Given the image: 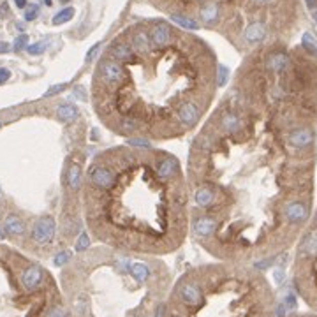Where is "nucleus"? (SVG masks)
I'll return each mask as SVG.
<instances>
[{
  "label": "nucleus",
  "instance_id": "f257e3e1",
  "mask_svg": "<svg viewBox=\"0 0 317 317\" xmlns=\"http://www.w3.org/2000/svg\"><path fill=\"white\" fill-rule=\"evenodd\" d=\"M55 229H56L55 218L52 215H44L32 227V238L39 245H48L53 240V236H55Z\"/></svg>",
  "mask_w": 317,
  "mask_h": 317
},
{
  "label": "nucleus",
  "instance_id": "f03ea898",
  "mask_svg": "<svg viewBox=\"0 0 317 317\" xmlns=\"http://www.w3.org/2000/svg\"><path fill=\"white\" fill-rule=\"evenodd\" d=\"M101 74H103V79L107 85H120L125 78L122 63L116 62V60H104L101 63Z\"/></svg>",
  "mask_w": 317,
  "mask_h": 317
},
{
  "label": "nucleus",
  "instance_id": "7ed1b4c3",
  "mask_svg": "<svg viewBox=\"0 0 317 317\" xmlns=\"http://www.w3.org/2000/svg\"><path fill=\"white\" fill-rule=\"evenodd\" d=\"M90 180L95 187H99V189H109L115 182V176L111 173L107 167L104 166H94L90 169Z\"/></svg>",
  "mask_w": 317,
  "mask_h": 317
},
{
  "label": "nucleus",
  "instance_id": "20e7f679",
  "mask_svg": "<svg viewBox=\"0 0 317 317\" xmlns=\"http://www.w3.org/2000/svg\"><path fill=\"white\" fill-rule=\"evenodd\" d=\"M199 118V107L192 101H187L178 107V122L185 127H192Z\"/></svg>",
  "mask_w": 317,
  "mask_h": 317
},
{
  "label": "nucleus",
  "instance_id": "39448f33",
  "mask_svg": "<svg viewBox=\"0 0 317 317\" xmlns=\"http://www.w3.org/2000/svg\"><path fill=\"white\" fill-rule=\"evenodd\" d=\"M41 282H43V269H41L37 264L28 266V268L23 271V275H21V284H23L28 291L37 289L41 285Z\"/></svg>",
  "mask_w": 317,
  "mask_h": 317
},
{
  "label": "nucleus",
  "instance_id": "423d86ee",
  "mask_svg": "<svg viewBox=\"0 0 317 317\" xmlns=\"http://www.w3.org/2000/svg\"><path fill=\"white\" fill-rule=\"evenodd\" d=\"M178 294H180V298H182V301L185 303V305L196 307V305L201 303V289H199L196 284H190V282L183 284L182 287H180Z\"/></svg>",
  "mask_w": 317,
  "mask_h": 317
},
{
  "label": "nucleus",
  "instance_id": "0eeeda50",
  "mask_svg": "<svg viewBox=\"0 0 317 317\" xmlns=\"http://www.w3.org/2000/svg\"><path fill=\"white\" fill-rule=\"evenodd\" d=\"M150 41L155 48H164L171 43V28L166 23H158L152 28Z\"/></svg>",
  "mask_w": 317,
  "mask_h": 317
},
{
  "label": "nucleus",
  "instance_id": "6e6552de",
  "mask_svg": "<svg viewBox=\"0 0 317 317\" xmlns=\"http://www.w3.org/2000/svg\"><path fill=\"white\" fill-rule=\"evenodd\" d=\"M285 217H287V220L289 222H294V224H300V222L307 220V217H309V208H307L305 203H291V205H287V208H285Z\"/></svg>",
  "mask_w": 317,
  "mask_h": 317
},
{
  "label": "nucleus",
  "instance_id": "1a4fd4ad",
  "mask_svg": "<svg viewBox=\"0 0 317 317\" xmlns=\"http://www.w3.org/2000/svg\"><path fill=\"white\" fill-rule=\"evenodd\" d=\"M314 141V132L310 129H298L289 134V145H293L294 148H307L309 145H312Z\"/></svg>",
  "mask_w": 317,
  "mask_h": 317
},
{
  "label": "nucleus",
  "instance_id": "9d476101",
  "mask_svg": "<svg viewBox=\"0 0 317 317\" xmlns=\"http://www.w3.org/2000/svg\"><path fill=\"white\" fill-rule=\"evenodd\" d=\"M266 65H268V69L271 72H277V74H280V72H284L285 69L289 67V56L285 55V53H273V55L268 56V62H266Z\"/></svg>",
  "mask_w": 317,
  "mask_h": 317
},
{
  "label": "nucleus",
  "instance_id": "9b49d317",
  "mask_svg": "<svg viewBox=\"0 0 317 317\" xmlns=\"http://www.w3.org/2000/svg\"><path fill=\"white\" fill-rule=\"evenodd\" d=\"M266 37V27L263 23H259V21H256V23L249 25L245 30V41L250 44H256V43H261L263 39Z\"/></svg>",
  "mask_w": 317,
  "mask_h": 317
},
{
  "label": "nucleus",
  "instance_id": "f8f14e48",
  "mask_svg": "<svg viewBox=\"0 0 317 317\" xmlns=\"http://www.w3.org/2000/svg\"><path fill=\"white\" fill-rule=\"evenodd\" d=\"M301 254L305 258H317V229L310 231L301 243Z\"/></svg>",
  "mask_w": 317,
  "mask_h": 317
},
{
  "label": "nucleus",
  "instance_id": "ddd939ff",
  "mask_svg": "<svg viewBox=\"0 0 317 317\" xmlns=\"http://www.w3.org/2000/svg\"><path fill=\"white\" fill-rule=\"evenodd\" d=\"M194 231L198 236H210L215 231V220L210 217H201L194 222Z\"/></svg>",
  "mask_w": 317,
  "mask_h": 317
},
{
  "label": "nucleus",
  "instance_id": "4468645a",
  "mask_svg": "<svg viewBox=\"0 0 317 317\" xmlns=\"http://www.w3.org/2000/svg\"><path fill=\"white\" fill-rule=\"evenodd\" d=\"M4 227L9 234H14V236H20L25 233V224L18 215H9L4 222Z\"/></svg>",
  "mask_w": 317,
  "mask_h": 317
},
{
  "label": "nucleus",
  "instance_id": "2eb2a0df",
  "mask_svg": "<svg viewBox=\"0 0 317 317\" xmlns=\"http://www.w3.org/2000/svg\"><path fill=\"white\" fill-rule=\"evenodd\" d=\"M132 46H134V50L138 53H148L152 48L150 36H148L147 32H138V34H134V37H132Z\"/></svg>",
  "mask_w": 317,
  "mask_h": 317
},
{
  "label": "nucleus",
  "instance_id": "dca6fc26",
  "mask_svg": "<svg viewBox=\"0 0 317 317\" xmlns=\"http://www.w3.org/2000/svg\"><path fill=\"white\" fill-rule=\"evenodd\" d=\"M78 107L72 106V104H62V106L56 107V116H58L62 122L65 123H71L78 118Z\"/></svg>",
  "mask_w": 317,
  "mask_h": 317
},
{
  "label": "nucleus",
  "instance_id": "f3484780",
  "mask_svg": "<svg viewBox=\"0 0 317 317\" xmlns=\"http://www.w3.org/2000/svg\"><path fill=\"white\" fill-rule=\"evenodd\" d=\"M111 55H113V58H115L116 62H129V60H132L134 53H132L131 46L120 43L111 48Z\"/></svg>",
  "mask_w": 317,
  "mask_h": 317
},
{
  "label": "nucleus",
  "instance_id": "a211bd4d",
  "mask_svg": "<svg viewBox=\"0 0 317 317\" xmlns=\"http://www.w3.org/2000/svg\"><path fill=\"white\" fill-rule=\"evenodd\" d=\"M174 171H176V160H173V158H164L157 167V173L160 178H171Z\"/></svg>",
  "mask_w": 317,
  "mask_h": 317
},
{
  "label": "nucleus",
  "instance_id": "6ab92c4d",
  "mask_svg": "<svg viewBox=\"0 0 317 317\" xmlns=\"http://www.w3.org/2000/svg\"><path fill=\"white\" fill-rule=\"evenodd\" d=\"M213 199H215V194L211 189H199L194 196L196 205L203 206V208H205V206H210L211 203H213Z\"/></svg>",
  "mask_w": 317,
  "mask_h": 317
},
{
  "label": "nucleus",
  "instance_id": "aec40b11",
  "mask_svg": "<svg viewBox=\"0 0 317 317\" xmlns=\"http://www.w3.org/2000/svg\"><path fill=\"white\" fill-rule=\"evenodd\" d=\"M67 183L72 190H78L79 185H81V167H79L78 164H72V166L69 167Z\"/></svg>",
  "mask_w": 317,
  "mask_h": 317
},
{
  "label": "nucleus",
  "instance_id": "412c9836",
  "mask_svg": "<svg viewBox=\"0 0 317 317\" xmlns=\"http://www.w3.org/2000/svg\"><path fill=\"white\" fill-rule=\"evenodd\" d=\"M131 273L138 282H145L150 277V268L147 264H143V263H136V264L131 266Z\"/></svg>",
  "mask_w": 317,
  "mask_h": 317
},
{
  "label": "nucleus",
  "instance_id": "4be33fe9",
  "mask_svg": "<svg viewBox=\"0 0 317 317\" xmlns=\"http://www.w3.org/2000/svg\"><path fill=\"white\" fill-rule=\"evenodd\" d=\"M201 20L206 21V23H211V21L217 20V16H218V5L217 4H206L205 7H201Z\"/></svg>",
  "mask_w": 317,
  "mask_h": 317
},
{
  "label": "nucleus",
  "instance_id": "5701e85b",
  "mask_svg": "<svg viewBox=\"0 0 317 317\" xmlns=\"http://www.w3.org/2000/svg\"><path fill=\"white\" fill-rule=\"evenodd\" d=\"M222 127H224V131L227 132H236L238 129H240V118H238L236 115H233V113H227V115H224V118H222Z\"/></svg>",
  "mask_w": 317,
  "mask_h": 317
},
{
  "label": "nucleus",
  "instance_id": "b1692460",
  "mask_svg": "<svg viewBox=\"0 0 317 317\" xmlns=\"http://www.w3.org/2000/svg\"><path fill=\"white\" fill-rule=\"evenodd\" d=\"M171 20H173L174 23H178L180 27L187 28V30H198V28H199V23H196V21L190 20V18H185V16L173 14V16H171Z\"/></svg>",
  "mask_w": 317,
  "mask_h": 317
},
{
  "label": "nucleus",
  "instance_id": "393cba45",
  "mask_svg": "<svg viewBox=\"0 0 317 317\" xmlns=\"http://www.w3.org/2000/svg\"><path fill=\"white\" fill-rule=\"evenodd\" d=\"M72 16H74V7H65V9H62V11L56 12V14L53 16V25L67 23L69 20H72Z\"/></svg>",
  "mask_w": 317,
  "mask_h": 317
},
{
  "label": "nucleus",
  "instance_id": "a878e982",
  "mask_svg": "<svg viewBox=\"0 0 317 317\" xmlns=\"http://www.w3.org/2000/svg\"><path fill=\"white\" fill-rule=\"evenodd\" d=\"M301 44H303V48H305L307 52L317 53V43H316V39H314L312 34H303V37H301Z\"/></svg>",
  "mask_w": 317,
  "mask_h": 317
},
{
  "label": "nucleus",
  "instance_id": "bb28decb",
  "mask_svg": "<svg viewBox=\"0 0 317 317\" xmlns=\"http://www.w3.org/2000/svg\"><path fill=\"white\" fill-rule=\"evenodd\" d=\"M229 79V69L226 65H218L217 67V85L218 87H224Z\"/></svg>",
  "mask_w": 317,
  "mask_h": 317
},
{
  "label": "nucleus",
  "instance_id": "cd10ccee",
  "mask_svg": "<svg viewBox=\"0 0 317 317\" xmlns=\"http://www.w3.org/2000/svg\"><path fill=\"white\" fill-rule=\"evenodd\" d=\"M37 16H39V5L37 4H32L25 9V20L27 21H34Z\"/></svg>",
  "mask_w": 317,
  "mask_h": 317
},
{
  "label": "nucleus",
  "instance_id": "c85d7f7f",
  "mask_svg": "<svg viewBox=\"0 0 317 317\" xmlns=\"http://www.w3.org/2000/svg\"><path fill=\"white\" fill-rule=\"evenodd\" d=\"M46 46H48V44L44 43V41H41V43L30 44V46L27 48V52L30 53V55H41V53L46 52Z\"/></svg>",
  "mask_w": 317,
  "mask_h": 317
},
{
  "label": "nucleus",
  "instance_id": "c756f323",
  "mask_svg": "<svg viewBox=\"0 0 317 317\" xmlns=\"http://www.w3.org/2000/svg\"><path fill=\"white\" fill-rule=\"evenodd\" d=\"M88 245H90V238H88L87 233H83L78 238V242H76V250H78V252H83V250L88 249Z\"/></svg>",
  "mask_w": 317,
  "mask_h": 317
},
{
  "label": "nucleus",
  "instance_id": "7c9ffc66",
  "mask_svg": "<svg viewBox=\"0 0 317 317\" xmlns=\"http://www.w3.org/2000/svg\"><path fill=\"white\" fill-rule=\"evenodd\" d=\"M69 259H71V252H69V250H63V252H58L56 254V258H55V266H63L65 264V263L69 261Z\"/></svg>",
  "mask_w": 317,
  "mask_h": 317
},
{
  "label": "nucleus",
  "instance_id": "2f4dec72",
  "mask_svg": "<svg viewBox=\"0 0 317 317\" xmlns=\"http://www.w3.org/2000/svg\"><path fill=\"white\" fill-rule=\"evenodd\" d=\"M23 48H28V36L21 34V36L16 37V41H14V50H16V52H21Z\"/></svg>",
  "mask_w": 317,
  "mask_h": 317
},
{
  "label": "nucleus",
  "instance_id": "473e14b6",
  "mask_svg": "<svg viewBox=\"0 0 317 317\" xmlns=\"http://www.w3.org/2000/svg\"><path fill=\"white\" fill-rule=\"evenodd\" d=\"M48 317H67V312L63 307H53L50 312H48Z\"/></svg>",
  "mask_w": 317,
  "mask_h": 317
},
{
  "label": "nucleus",
  "instance_id": "72a5a7b5",
  "mask_svg": "<svg viewBox=\"0 0 317 317\" xmlns=\"http://www.w3.org/2000/svg\"><path fill=\"white\" fill-rule=\"evenodd\" d=\"M67 87V85L65 83H60V85H55V87H52L50 88V90L46 92V94H44V97H52V95H56V94H60V92L63 90V88Z\"/></svg>",
  "mask_w": 317,
  "mask_h": 317
},
{
  "label": "nucleus",
  "instance_id": "f704fd0d",
  "mask_svg": "<svg viewBox=\"0 0 317 317\" xmlns=\"http://www.w3.org/2000/svg\"><path fill=\"white\" fill-rule=\"evenodd\" d=\"M101 50V43H97V44H94V46L88 50V53H87V62H92L94 60V56L97 55V52Z\"/></svg>",
  "mask_w": 317,
  "mask_h": 317
},
{
  "label": "nucleus",
  "instance_id": "c9c22d12",
  "mask_svg": "<svg viewBox=\"0 0 317 317\" xmlns=\"http://www.w3.org/2000/svg\"><path fill=\"white\" fill-rule=\"evenodd\" d=\"M9 78H11V71L5 67H0V85H4Z\"/></svg>",
  "mask_w": 317,
  "mask_h": 317
},
{
  "label": "nucleus",
  "instance_id": "e433bc0d",
  "mask_svg": "<svg viewBox=\"0 0 317 317\" xmlns=\"http://www.w3.org/2000/svg\"><path fill=\"white\" fill-rule=\"evenodd\" d=\"M9 14V4L7 2H4V4L0 5V18H4V16Z\"/></svg>",
  "mask_w": 317,
  "mask_h": 317
},
{
  "label": "nucleus",
  "instance_id": "4c0bfd02",
  "mask_svg": "<svg viewBox=\"0 0 317 317\" xmlns=\"http://www.w3.org/2000/svg\"><path fill=\"white\" fill-rule=\"evenodd\" d=\"M129 143H132V145H138V147H148V143L143 141V139H131Z\"/></svg>",
  "mask_w": 317,
  "mask_h": 317
},
{
  "label": "nucleus",
  "instance_id": "58836bf2",
  "mask_svg": "<svg viewBox=\"0 0 317 317\" xmlns=\"http://www.w3.org/2000/svg\"><path fill=\"white\" fill-rule=\"evenodd\" d=\"M307 5H309V9H314V11H317V0H305Z\"/></svg>",
  "mask_w": 317,
  "mask_h": 317
},
{
  "label": "nucleus",
  "instance_id": "ea45409f",
  "mask_svg": "<svg viewBox=\"0 0 317 317\" xmlns=\"http://www.w3.org/2000/svg\"><path fill=\"white\" fill-rule=\"evenodd\" d=\"M275 278H277V282H282V278H284V271H282V269H277V271H275Z\"/></svg>",
  "mask_w": 317,
  "mask_h": 317
},
{
  "label": "nucleus",
  "instance_id": "a19ab883",
  "mask_svg": "<svg viewBox=\"0 0 317 317\" xmlns=\"http://www.w3.org/2000/svg\"><path fill=\"white\" fill-rule=\"evenodd\" d=\"M14 2H16V5H18L20 9H25V7H27V0H14Z\"/></svg>",
  "mask_w": 317,
  "mask_h": 317
},
{
  "label": "nucleus",
  "instance_id": "79ce46f5",
  "mask_svg": "<svg viewBox=\"0 0 317 317\" xmlns=\"http://www.w3.org/2000/svg\"><path fill=\"white\" fill-rule=\"evenodd\" d=\"M9 52V44L4 43V44H0V53H7Z\"/></svg>",
  "mask_w": 317,
  "mask_h": 317
},
{
  "label": "nucleus",
  "instance_id": "37998d69",
  "mask_svg": "<svg viewBox=\"0 0 317 317\" xmlns=\"http://www.w3.org/2000/svg\"><path fill=\"white\" fill-rule=\"evenodd\" d=\"M43 2H44L46 5H53V0H43Z\"/></svg>",
  "mask_w": 317,
  "mask_h": 317
},
{
  "label": "nucleus",
  "instance_id": "c03bdc74",
  "mask_svg": "<svg viewBox=\"0 0 317 317\" xmlns=\"http://www.w3.org/2000/svg\"><path fill=\"white\" fill-rule=\"evenodd\" d=\"M4 236H5L4 231H2V227H0V240H4Z\"/></svg>",
  "mask_w": 317,
  "mask_h": 317
},
{
  "label": "nucleus",
  "instance_id": "a18cd8bd",
  "mask_svg": "<svg viewBox=\"0 0 317 317\" xmlns=\"http://www.w3.org/2000/svg\"><path fill=\"white\" fill-rule=\"evenodd\" d=\"M258 4H264V2H268V0H256Z\"/></svg>",
  "mask_w": 317,
  "mask_h": 317
},
{
  "label": "nucleus",
  "instance_id": "49530a36",
  "mask_svg": "<svg viewBox=\"0 0 317 317\" xmlns=\"http://www.w3.org/2000/svg\"><path fill=\"white\" fill-rule=\"evenodd\" d=\"M314 20H316V23H317V11H314Z\"/></svg>",
  "mask_w": 317,
  "mask_h": 317
},
{
  "label": "nucleus",
  "instance_id": "de8ad7c7",
  "mask_svg": "<svg viewBox=\"0 0 317 317\" xmlns=\"http://www.w3.org/2000/svg\"><path fill=\"white\" fill-rule=\"evenodd\" d=\"M60 2H62V4H65V2H69V0H60Z\"/></svg>",
  "mask_w": 317,
  "mask_h": 317
},
{
  "label": "nucleus",
  "instance_id": "09e8293b",
  "mask_svg": "<svg viewBox=\"0 0 317 317\" xmlns=\"http://www.w3.org/2000/svg\"><path fill=\"white\" fill-rule=\"evenodd\" d=\"M0 194H2V190H0Z\"/></svg>",
  "mask_w": 317,
  "mask_h": 317
},
{
  "label": "nucleus",
  "instance_id": "8fccbe9b",
  "mask_svg": "<svg viewBox=\"0 0 317 317\" xmlns=\"http://www.w3.org/2000/svg\"><path fill=\"white\" fill-rule=\"evenodd\" d=\"M0 125H2V122H0Z\"/></svg>",
  "mask_w": 317,
  "mask_h": 317
}]
</instances>
